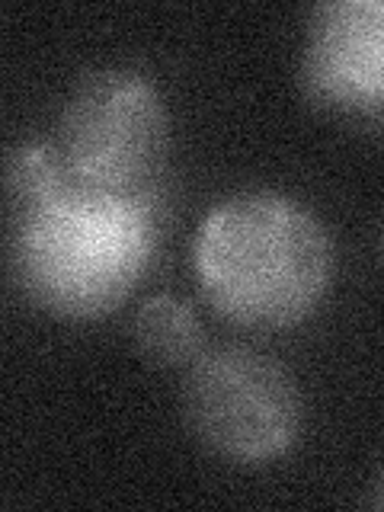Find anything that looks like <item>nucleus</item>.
<instances>
[{"mask_svg": "<svg viewBox=\"0 0 384 512\" xmlns=\"http://www.w3.org/2000/svg\"><path fill=\"white\" fill-rule=\"evenodd\" d=\"M167 224L164 192H106L68 173L55 192L7 215V266L29 304L58 320L119 311L148 276Z\"/></svg>", "mask_w": 384, "mask_h": 512, "instance_id": "obj_1", "label": "nucleus"}, {"mask_svg": "<svg viewBox=\"0 0 384 512\" xmlns=\"http://www.w3.org/2000/svg\"><path fill=\"white\" fill-rule=\"evenodd\" d=\"M192 269L202 298L237 327L308 320L333 285V240L308 205L276 189L221 199L199 221Z\"/></svg>", "mask_w": 384, "mask_h": 512, "instance_id": "obj_2", "label": "nucleus"}, {"mask_svg": "<svg viewBox=\"0 0 384 512\" xmlns=\"http://www.w3.org/2000/svg\"><path fill=\"white\" fill-rule=\"evenodd\" d=\"M55 148L77 183L141 196L160 189L170 151L164 93L132 68H96L74 80Z\"/></svg>", "mask_w": 384, "mask_h": 512, "instance_id": "obj_3", "label": "nucleus"}, {"mask_svg": "<svg viewBox=\"0 0 384 512\" xmlns=\"http://www.w3.org/2000/svg\"><path fill=\"white\" fill-rule=\"evenodd\" d=\"M186 423L215 458L263 468L301 436V394L292 372L250 346L199 352L183 388Z\"/></svg>", "mask_w": 384, "mask_h": 512, "instance_id": "obj_4", "label": "nucleus"}, {"mask_svg": "<svg viewBox=\"0 0 384 512\" xmlns=\"http://www.w3.org/2000/svg\"><path fill=\"white\" fill-rule=\"evenodd\" d=\"M298 80L314 106L346 116L384 109V0H330L304 29Z\"/></svg>", "mask_w": 384, "mask_h": 512, "instance_id": "obj_5", "label": "nucleus"}, {"mask_svg": "<svg viewBox=\"0 0 384 512\" xmlns=\"http://www.w3.org/2000/svg\"><path fill=\"white\" fill-rule=\"evenodd\" d=\"M132 340L148 362L160 368H176L199 359L202 324L183 298L154 295L135 311Z\"/></svg>", "mask_w": 384, "mask_h": 512, "instance_id": "obj_6", "label": "nucleus"}, {"mask_svg": "<svg viewBox=\"0 0 384 512\" xmlns=\"http://www.w3.org/2000/svg\"><path fill=\"white\" fill-rule=\"evenodd\" d=\"M372 506L375 509H384V471L378 474V480L372 484Z\"/></svg>", "mask_w": 384, "mask_h": 512, "instance_id": "obj_7", "label": "nucleus"}]
</instances>
